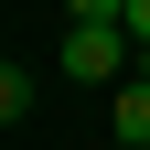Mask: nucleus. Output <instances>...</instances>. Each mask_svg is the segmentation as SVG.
Instances as JSON below:
<instances>
[{
    "mask_svg": "<svg viewBox=\"0 0 150 150\" xmlns=\"http://www.w3.org/2000/svg\"><path fill=\"white\" fill-rule=\"evenodd\" d=\"M129 32H139V43H150V0H129Z\"/></svg>",
    "mask_w": 150,
    "mask_h": 150,
    "instance_id": "7ed1b4c3",
    "label": "nucleus"
},
{
    "mask_svg": "<svg viewBox=\"0 0 150 150\" xmlns=\"http://www.w3.org/2000/svg\"><path fill=\"white\" fill-rule=\"evenodd\" d=\"M107 139L150 150V75H129V86H107Z\"/></svg>",
    "mask_w": 150,
    "mask_h": 150,
    "instance_id": "f03ea898",
    "label": "nucleus"
},
{
    "mask_svg": "<svg viewBox=\"0 0 150 150\" xmlns=\"http://www.w3.org/2000/svg\"><path fill=\"white\" fill-rule=\"evenodd\" d=\"M118 150H129V139H118Z\"/></svg>",
    "mask_w": 150,
    "mask_h": 150,
    "instance_id": "20e7f679",
    "label": "nucleus"
},
{
    "mask_svg": "<svg viewBox=\"0 0 150 150\" xmlns=\"http://www.w3.org/2000/svg\"><path fill=\"white\" fill-rule=\"evenodd\" d=\"M54 64L75 75V86H129L139 75V32L129 22H64V54Z\"/></svg>",
    "mask_w": 150,
    "mask_h": 150,
    "instance_id": "f257e3e1",
    "label": "nucleus"
}]
</instances>
